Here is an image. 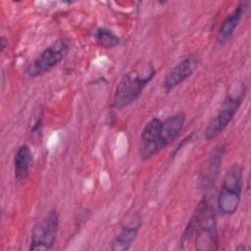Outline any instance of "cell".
<instances>
[{"instance_id":"1","label":"cell","mask_w":251,"mask_h":251,"mask_svg":"<svg viewBox=\"0 0 251 251\" xmlns=\"http://www.w3.org/2000/svg\"><path fill=\"white\" fill-rule=\"evenodd\" d=\"M194 240V248L199 251L217 250L219 236L214 206L204 196L196 206L180 238V248Z\"/></svg>"},{"instance_id":"2","label":"cell","mask_w":251,"mask_h":251,"mask_svg":"<svg viewBox=\"0 0 251 251\" xmlns=\"http://www.w3.org/2000/svg\"><path fill=\"white\" fill-rule=\"evenodd\" d=\"M155 75L156 70L151 63L138 64L133 70L124 75L119 81L114 93L112 106L121 110L132 104Z\"/></svg>"},{"instance_id":"3","label":"cell","mask_w":251,"mask_h":251,"mask_svg":"<svg viewBox=\"0 0 251 251\" xmlns=\"http://www.w3.org/2000/svg\"><path fill=\"white\" fill-rule=\"evenodd\" d=\"M243 187V168L239 164H233L224 176L219 192L217 206L222 215H233L236 213Z\"/></svg>"},{"instance_id":"4","label":"cell","mask_w":251,"mask_h":251,"mask_svg":"<svg viewBox=\"0 0 251 251\" xmlns=\"http://www.w3.org/2000/svg\"><path fill=\"white\" fill-rule=\"evenodd\" d=\"M246 94V86L244 83L241 84L237 94H227L220 107V110L214 117V119L207 126L204 136L206 140L210 141L220 135L230 124L233 117L240 108Z\"/></svg>"},{"instance_id":"5","label":"cell","mask_w":251,"mask_h":251,"mask_svg":"<svg viewBox=\"0 0 251 251\" xmlns=\"http://www.w3.org/2000/svg\"><path fill=\"white\" fill-rule=\"evenodd\" d=\"M69 48L70 40L68 38H58L29 63L25 70L26 75L32 78L44 75L65 58Z\"/></svg>"},{"instance_id":"6","label":"cell","mask_w":251,"mask_h":251,"mask_svg":"<svg viewBox=\"0 0 251 251\" xmlns=\"http://www.w3.org/2000/svg\"><path fill=\"white\" fill-rule=\"evenodd\" d=\"M59 229V214L53 209L32 228L28 249L30 251L49 250L53 247Z\"/></svg>"},{"instance_id":"7","label":"cell","mask_w":251,"mask_h":251,"mask_svg":"<svg viewBox=\"0 0 251 251\" xmlns=\"http://www.w3.org/2000/svg\"><path fill=\"white\" fill-rule=\"evenodd\" d=\"M163 120L153 118L144 126L139 145V156L143 160L152 158L164 149L161 142V130Z\"/></svg>"},{"instance_id":"8","label":"cell","mask_w":251,"mask_h":251,"mask_svg":"<svg viewBox=\"0 0 251 251\" xmlns=\"http://www.w3.org/2000/svg\"><path fill=\"white\" fill-rule=\"evenodd\" d=\"M198 63V58L194 54H190L180 60L165 76L162 82V88L165 92H170L178 84L188 78L194 72Z\"/></svg>"},{"instance_id":"9","label":"cell","mask_w":251,"mask_h":251,"mask_svg":"<svg viewBox=\"0 0 251 251\" xmlns=\"http://www.w3.org/2000/svg\"><path fill=\"white\" fill-rule=\"evenodd\" d=\"M247 8L248 2L240 1L237 3L232 12L228 14V16L224 20L217 35V42L219 45H224L230 39Z\"/></svg>"},{"instance_id":"10","label":"cell","mask_w":251,"mask_h":251,"mask_svg":"<svg viewBox=\"0 0 251 251\" xmlns=\"http://www.w3.org/2000/svg\"><path fill=\"white\" fill-rule=\"evenodd\" d=\"M186 116L183 112H177L163 120L161 130V141L163 147H167L180 133L183 128Z\"/></svg>"},{"instance_id":"11","label":"cell","mask_w":251,"mask_h":251,"mask_svg":"<svg viewBox=\"0 0 251 251\" xmlns=\"http://www.w3.org/2000/svg\"><path fill=\"white\" fill-rule=\"evenodd\" d=\"M32 165V153L27 144L20 145L14 155V176L18 182H23L29 175Z\"/></svg>"},{"instance_id":"12","label":"cell","mask_w":251,"mask_h":251,"mask_svg":"<svg viewBox=\"0 0 251 251\" xmlns=\"http://www.w3.org/2000/svg\"><path fill=\"white\" fill-rule=\"evenodd\" d=\"M141 226L140 220H134L122 226L120 232L112 243L113 251H126L134 242Z\"/></svg>"},{"instance_id":"13","label":"cell","mask_w":251,"mask_h":251,"mask_svg":"<svg viewBox=\"0 0 251 251\" xmlns=\"http://www.w3.org/2000/svg\"><path fill=\"white\" fill-rule=\"evenodd\" d=\"M224 152H225V146H219L218 148H216V150L213 152L212 156L208 160L207 173L204 174V177H203V180L205 183L206 182L211 183V181H214V178L221 166L220 164H221Z\"/></svg>"},{"instance_id":"14","label":"cell","mask_w":251,"mask_h":251,"mask_svg":"<svg viewBox=\"0 0 251 251\" xmlns=\"http://www.w3.org/2000/svg\"><path fill=\"white\" fill-rule=\"evenodd\" d=\"M94 38L101 47L106 49L114 48L121 43V38L112 30L105 27L97 28L94 31Z\"/></svg>"},{"instance_id":"15","label":"cell","mask_w":251,"mask_h":251,"mask_svg":"<svg viewBox=\"0 0 251 251\" xmlns=\"http://www.w3.org/2000/svg\"><path fill=\"white\" fill-rule=\"evenodd\" d=\"M5 48H6V42H5V38L2 36L1 37V53L4 52Z\"/></svg>"}]
</instances>
